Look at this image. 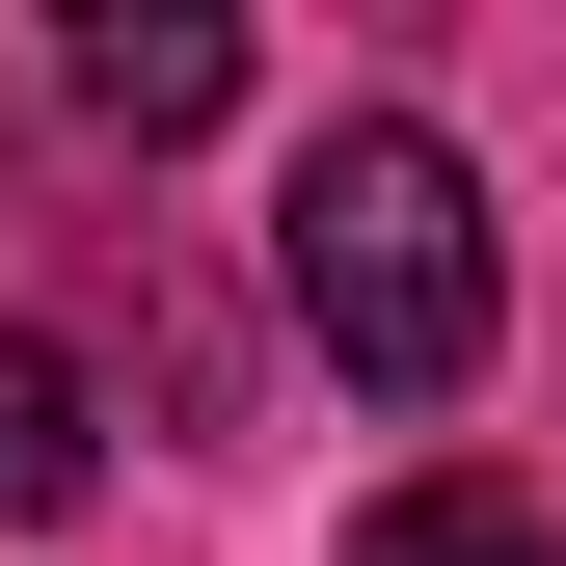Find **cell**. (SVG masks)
<instances>
[{
  "label": "cell",
  "instance_id": "1",
  "mask_svg": "<svg viewBox=\"0 0 566 566\" xmlns=\"http://www.w3.org/2000/svg\"><path fill=\"white\" fill-rule=\"evenodd\" d=\"M270 270H297V350L378 405H459L485 324H513V243H485V163L432 108H324L297 189H270Z\"/></svg>",
  "mask_w": 566,
  "mask_h": 566
},
{
  "label": "cell",
  "instance_id": "3",
  "mask_svg": "<svg viewBox=\"0 0 566 566\" xmlns=\"http://www.w3.org/2000/svg\"><path fill=\"white\" fill-rule=\"evenodd\" d=\"M350 566H566V513H539V485H485V459H405L378 513H350Z\"/></svg>",
  "mask_w": 566,
  "mask_h": 566
},
{
  "label": "cell",
  "instance_id": "4",
  "mask_svg": "<svg viewBox=\"0 0 566 566\" xmlns=\"http://www.w3.org/2000/svg\"><path fill=\"white\" fill-rule=\"evenodd\" d=\"M82 459H108L82 350H54V324H0V513H82Z\"/></svg>",
  "mask_w": 566,
  "mask_h": 566
},
{
  "label": "cell",
  "instance_id": "2",
  "mask_svg": "<svg viewBox=\"0 0 566 566\" xmlns=\"http://www.w3.org/2000/svg\"><path fill=\"white\" fill-rule=\"evenodd\" d=\"M54 82H82V135H135V163H163V135L243 108V28H217V0H82V28H54Z\"/></svg>",
  "mask_w": 566,
  "mask_h": 566
}]
</instances>
